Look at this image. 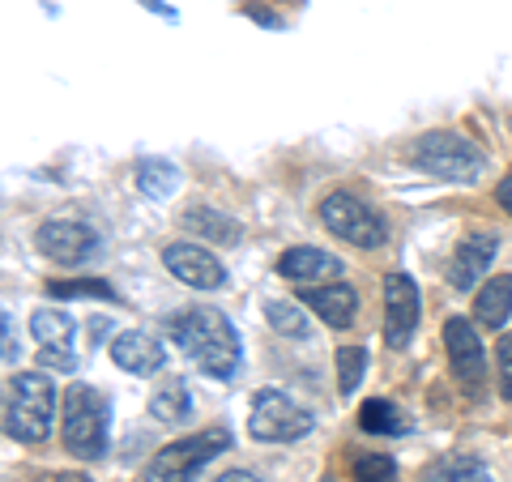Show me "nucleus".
<instances>
[{
	"instance_id": "ddd939ff",
	"label": "nucleus",
	"mask_w": 512,
	"mask_h": 482,
	"mask_svg": "<svg viewBox=\"0 0 512 482\" xmlns=\"http://www.w3.org/2000/svg\"><path fill=\"white\" fill-rule=\"evenodd\" d=\"M299 303L312 308L329 329H350L359 316V295L346 282H325V286H303Z\"/></svg>"
},
{
	"instance_id": "1a4fd4ad",
	"label": "nucleus",
	"mask_w": 512,
	"mask_h": 482,
	"mask_svg": "<svg viewBox=\"0 0 512 482\" xmlns=\"http://www.w3.org/2000/svg\"><path fill=\"white\" fill-rule=\"evenodd\" d=\"M163 265L171 278H180L192 291H218V286H227V265H222L210 248L188 244V239L163 248Z\"/></svg>"
},
{
	"instance_id": "393cba45",
	"label": "nucleus",
	"mask_w": 512,
	"mask_h": 482,
	"mask_svg": "<svg viewBox=\"0 0 512 482\" xmlns=\"http://www.w3.org/2000/svg\"><path fill=\"white\" fill-rule=\"evenodd\" d=\"M355 482H397V461L384 453H359L355 457Z\"/></svg>"
},
{
	"instance_id": "39448f33",
	"label": "nucleus",
	"mask_w": 512,
	"mask_h": 482,
	"mask_svg": "<svg viewBox=\"0 0 512 482\" xmlns=\"http://www.w3.org/2000/svg\"><path fill=\"white\" fill-rule=\"evenodd\" d=\"M227 448H231L227 427H210V431H197V436L171 440L154 453V461L146 465L141 482H192L201 465H210L218 453H227Z\"/></svg>"
},
{
	"instance_id": "7ed1b4c3",
	"label": "nucleus",
	"mask_w": 512,
	"mask_h": 482,
	"mask_svg": "<svg viewBox=\"0 0 512 482\" xmlns=\"http://www.w3.org/2000/svg\"><path fill=\"white\" fill-rule=\"evenodd\" d=\"M107 423H111L107 397L94 389V384H69V389H64L60 436L77 461H99L107 453Z\"/></svg>"
},
{
	"instance_id": "4be33fe9",
	"label": "nucleus",
	"mask_w": 512,
	"mask_h": 482,
	"mask_svg": "<svg viewBox=\"0 0 512 482\" xmlns=\"http://www.w3.org/2000/svg\"><path fill=\"white\" fill-rule=\"evenodd\" d=\"M359 427H363V431H372V436H402V431H406V419L397 414V406H389V401L372 397V401H363V406H359Z\"/></svg>"
},
{
	"instance_id": "c756f323",
	"label": "nucleus",
	"mask_w": 512,
	"mask_h": 482,
	"mask_svg": "<svg viewBox=\"0 0 512 482\" xmlns=\"http://www.w3.org/2000/svg\"><path fill=\"white\" fill-rule=\"evenodd\" d=\"M500 205L512 214V175H504V180H500Z\"/></svg>"
},
{
	"instance_id": "6e6552de",
	"label": "nucleus",
	"mask_w": 512,
	"mask_h": 482,
	"mask_svg": "<svg viewBox=\"0 0 512 482\" xmlns=\"http://www.w3.org/2000/svg\"><path fill=\"white\" fill-rule=\"evenodd\" d=\"M414 329H419V286L410 273L393 269L384 273V342L393 350H406Z\"/></svg>"
},
{
	"instance_id": "f257e3e1",
	"label": "nucleus",
	"mask_w": 512,
	"mask_h": 482,
	"mask_svg": "<svg viewBox=\"0 0 512 482\" xmlns=\"http://www.w3.org/2000/svg\"><path fill=\"white\" fill-rule=\"evenodd\" d=\"M171 342H180V350L214 380H231L239 367V333L222 312L214 308H188L180 316H171Z\"/></svg>"
},
{
	"instance_id": "473e14b6",
	"label": "nucleus",
	"mask_w": 512,
	"mask_h": 482,
	"mask_svg": "<svg viewBox=\"0 0 512 482\" xmlns=\"http://www.w3.org/2000/svg\"><path fill=\"white\" fill-rule=\"evenodd\" d=\"M325 482H333V478H325Z\"/></svg>"
},
{
	"instance_id": "f3484780",
	"label": "nucleus",
	"mask_w": 512,
	"mask_h": 482,
	"mask_svg": "<svg viewBox=\"0 0 512 482\" xmlns=\"http://www.w3.org/2000/svg\"><path fill=\"white\" fill-rule=\"evenodd\" d=\"M180 222L188 227L192 239H214V244H239V222L210 210V205H188L180 214Z\"/></svg>"
},
{
	"instance_id": "a878e982",
	"label": "nucleus",
	"mask_w": 512,
	"mask_h": 482,
	"mask_svg": "<svg viewBox=\"0 0 512 482\" xmlns=\"http://www.w3.org/2000/svg\"><path fill=\"white\" fill-rule=\"evenodd\" d=\"M47 295H56V299H73V295H94V299H116V291L103 282V278H82V282H52L47 286Z\"/></svg>"
},
{
	"instance_id": "cd10ccee",
	"label": "nucleus",
	"mask_w": 512,
	"mask_h": 482,
	"mask_svg": "<svg viewBox=\"0 0 512 482\" xmlns=\"http://www.w3.org/2000/svg\"><path fill=\"white\" fill-rule=\"evenodd\" d=\"M495 359H500V393H504V401H512V337H500Z\"/></svg>"
},
{
	"instance_id": "0eeeda50",
	"label": "nucleus",
	"mask_w": 512,
	"mask_h": 482,
	"mask_svg": "<svg viewBox=\"0 0 512 482\" xmlns=\"http://www.w3.org/2000/svg\"><path fill=\"white\" fill-rule=\"evenodd\" d=\"M320 222L355 248H380L384 239H389L376 205H367L355 192H329V197L320 201Z\"/></svg>"
},
{
	"instance_id": "bb28decb",
	"label": "nucleus",
	"mask_w": 512,
	"mask_h": 482,
	"mask_svg": "<svg viewBox=\"0 0 512 482\" xmlns=\"http://www.w3.org/2000/svg\"><path fill=\"white\" fill-rule=\"evenodd\" d=\"M39 367H43V372H47V367H52V372H73L77 355H73V350H52V346H43V350H39Z\"/></svg>"
},
{
	"instance_id": "5701e85b",
	"label": "nucleus",
	"mask_w": 512,
	"mask_h": 482,
	"mask_svg": "<svg viewBox=\"0 0 512 482\" xmlns=\"http://www.w3.org/2000/svg\"><path fill=\"white\" fill-rule=\"evenodd\" d=\"M265 316H269V325H274L282 337H308L312 333V325H308V316H303V308L299 303H286V299H269L265 303Z\"/></svg>"
},
{
	"instance_id": "7c9ffc66",
	"label": "nucleus",
	"mask_w": 512,
	"mask_h": 482,
	"mask_svg": "<svg viewBox=\"0 0 512 482\" xmlns=\"http://www.w3.org/2000/svg\"><path fill=\"white\" fill-rule=\"evenodd\" d=\"M214 482H261V478L248 474V470H231V474H222V478H214Z\"/></svg>"
},
{
	"instance_id": "20e7f679",
	"label": "nucleus",
	"mask_w": 512,
	"mask_h": 482,
	"mask_svg": "<svg viewBox=\"0 0 512 482\" xmlns=\"http://www.w3.org/2000/svg\"><path fill=\"white\" fill-rule=\"evenodd\" d=\"M410 163L448 184H474L487 171V154L461 133H423L410 146Z\"/></svg>"
},
{
	"instance_id": "a211bd4d",
	"label": "nucleus",
	"mask_w": 512,
	"mask_h": 482,
	"mask_svg": "<svg viewBox=\"0 0 512 482\" xmlns=\"http://www.w3.org/2000/svg\"><path fill=\"white\" fill-rule=\"evenodd\" d=\"M150 414L158 423H184L192 414V397H188V384L180 376H167L154 384L150 393Z\"/></svg>"
},
{
	"instance_id": "f8f14e48",
	"label": "nucleus",
	"mask_w": 512,
	"mask_h": 482,
	"mask_svg": "<svg viewBox=\"0 0 512 482\" xmlns=\"http://www.w3.org/2000/svg\"><path fill=\"white\" fill-rule=\"evenodd\" d=\"M495 252H500V235H491V231L461 239L457 252H453V265H448V282H453L457 291H474L478 278L491 269Z\"/></svg>"
},
{
	"instance_id": "b1692460",
	"label": "nucleus",
	"mask_w": 512,
	"mask_h": 482,
	"mask_svg": "<svg viewBox=\"0 0 512 482\" xmlns=\"http://www.w3.org/2000/svg\"><path fill=\"white\" fill-rule=\"evenodd\" d=\"M363 367H367V350L363 346H342L338 350V389H342V397H350L359 389Z\"/></svg>"
},
{
	"instance_id": "9b49d317",
	"label": "nucleus",
	"mask_w": 512,
	"mask_h": 482,
	"mask_svg": "<svg viewBox=\"0 0 512 482\" xmlns=\"http://www.w3.org/2000/svg\"><path fill=\"white\" fill-rule=\"evenodd\" d=\"M444 346H448V367L453 376L466 384V389H478L487 376V359H483V342H478V329L466 316H448L444 320Z\"/></svg>"
},
{
	"instance_id": "2f4dec72",
	"label": "nucleus",
	"mask_w": 512,
	"mask_h": 482,
	"mask_svg": "<svg viewBox=\"0 0 512 482\" xmlns=\"http://www.w3.org/2000/svg\"><path fill=\"white\" fill-rule=\"evenodd\" d=\"M60 482H90V478H82V474H60Z\"/></svg>"
},
{
	"instance_id": "aec40b11",
	"label": "nucleus",
	"mask_w": 512,
	"mask_h": 482,
	"mask_svg": "<svg viewBox=\"0 0 512 482\" xmlns=\"http://www.w3.org/2000/svg\"><path fill=\"white\" fill-rule=\"evenodd\" d=\"M30 333H35V342L52 346V350H69V342H73V316L56 312V308H39L35 316H30Z\"/></svg>"
},
{
	"instance_id": "412c9836",
	"label": "nucleus",
	"mask_w": 512,
	"mask_h": 482,
	"mask_svg": "<svg viewBox=\"0 0 512 482\" xmlns=\"http://www.w3.org/2000/svg\"><path fill=\"white\" fill-rule=\"evenodd\" d=\"M137 188L146 192V197L163 201V197H171V192L180 188V171H175L171 163H163V158H146V163L137 167Z\"/></svg>"
},
{
	"instance_id": "f03ea898",
	"label": "nucleus",
	"mask_w": 512,
	"mask_h": 482,
	"mask_svg": "<svg viewBox=\"0 0 512 482\" xmlns=\"http://www.w3.org/2000/svg\"><path fill=\"white\" fill-rule=\"evenodd\" d=\"M56 384L43 372H18L5 393V436L22 444H43L52 436Z\"/></svg>"
},
{
	"instance_id": "423d86ee",
	"label": "nucleus",
	"mask_w": 512,
	"mask_h": 482,
	"mask_svg": "<svg viewBox=\"0 0 512 482\" xmlns=\"http://www.w3.org/2000/svg\"><path fill=\"white\" fill-rule=\"evenodd\" d=\"M316 427L312 410H303L299 401H291L278 389H265L252 397V419H248V431L252 440L261 444H291V440H303L308 431Z\"/></svg>"
},
{
	"instance_id": "9d476101",
	"label": "nucleus",
	"mask_w": 512,
	"mask_h": 482,
	"mask_svg": "<svg viewBox=\"0 0 512 482\" xmlns=\"http://www.w3.org/2000/svg\"><path fill=\"white\" fill-rule=\"evenodd\" d=\"M39 252L56 265H86L90 256L99 252V235H94L86 222L56 218V222H43L39 227Z\"/></svg>"
},
{
	"instance_id": "4468645a",
	"label": "nucleus",
	"mask_w": 512,
	"mask_h": 482,
	"mask_svg": "<svg viewBox=\"0 0 512 482\" xmlns=\"http://www.w3.org/2000/svg\"><path fill=\"white\" fill-rule=\"evenodd\" d=\"M278 273L286 282L312 286V282H338L346 273V265L333 252H320V248H286L278 256Z\"/></svg>"
},
{
	"instance_id": "dca6fc26",
	"label": "nucleus",
	"mask_w": 512,
	"mask_h": 482,
	"mask_svg": "<svg viewBox=\"0 0 512 482\" xmlns=\"http://www.w3.org/2000/svg\"><path fill=\"white\" fill-rule=\"evenodd\" d=\"M508 316H512V273H495L474 295V320L483 329H504Z\"/></svg>"
},
{
	"instance_id": "c85d7f7f",
	"label": "nucleus",
	"mask_w": 512,
	"mask_h": 482,
	"mask_svg": "<svg viewBox=\"0 0 512 482\" xmlns=\"http://www.w3.org/2000/svg\"><path fill=\"white\" fill-rule=\"evenodd\" d=\"M0 325H5V363L13 367V363H18V337H13V316L5 312V316H0Z\"/></svg>"
},
{
	"instance_id": "6ab92c4d",
	"label": "nucleus",
	"mask_w": 512,
	"mask_h": 482,
	"mask_svg": "<svg viewBox=\"0 0 512 482\" xmlns=\"http://www.w3.org/2000/svg\"><path fill=\"white\" fill-rule=\"evenodd\" d=\"M423 482H495L491 470L470 453H448L436 465H427Z\"/></svg>"
},
{
	"instance_id": "2eb2a0df",
	"label": "nucleus",
	"mask_w": 512,
	"mask_h": 482,
	"mask_svg": "<svg viewBox=\"0 0 512 482\" xmlns=\"http://www.w3.org/2000/svg\"><path fill=\"white\" fill-rule=\"evenodd\" d=\"M111 359H116V367L128 376H154L167 355H163V342H158V337L141 333V329H128L111 342Z\"/></svg>"
}]
</instances>
